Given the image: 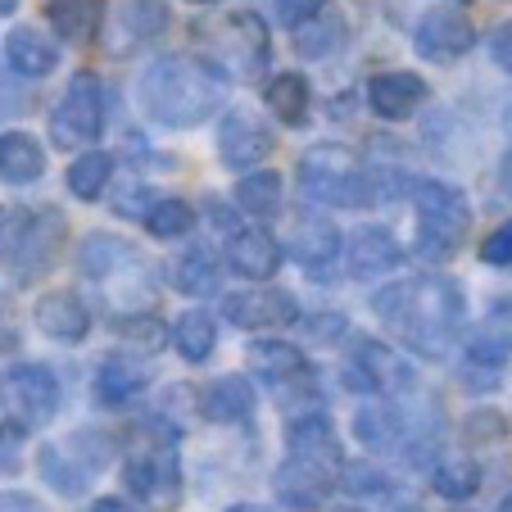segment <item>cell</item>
<instances>
[{
  "label": "cell",
  "mask_w": 512,
  "mask_h": 512,
  "mask_svg": "<svg viewBox=\"0 0 512 512\" xmlns=\"http://www.w3.org/2000/svg\"><path fill=\"white\" fill-rule=\"evenodd\" d=\"M377 318L404 340L413 354L435 358L445 354L454 340L458 322H463V295L454 281H435V277H404L395 286L372 295Z\"/></svg>",
  "instance_id": "cell-1"
},
{
  "label": "cell",
  "mask_w": 512,
  "mask_h": 512,
  "mask_svg": "<svg viewBox=\"0 0 512 512\" xmlns=\"http://www.w3.org/2000/svg\"><path fill=\"white\" fill-rule=\"evenodd\" d=\"M141 109L155 118L159 127H200L204 118L218 114L223 105V82L213 73V64H200L191 55H164L141 73Z\"/></svg>",
  "instance_id": "cell-2"
},
{
  "label": "cell",
  "mask_w": 512,
  "mask_h": 512,
  "mask_svg": "<svg viewBox=\"0 0 512 512\" xmlns=\"http://www.w3.org/2000/svg\"><path fill=\"white\" fill-rule=\"evenodd\" d=\"M417 209V254L422 259H449L472 232V204L449 182H417L413 191Z\"/></svg>",
  "instance_id": "cell-3"
},
{
  "label": "cell",
  "mask_w": 512,
  "mask_h": 512,
  "mask_svg": "<svg viewBox=\"0 0 512 512\" xmlns=\"http://www.w3.org/2000/svg\"><path fill=\"white\" fill-rule=\"evenodd\" d=\"M300 186L309 200L331 204V209H358L372 200L368 168L345 145H313L300 159Z\"/></svg>",
  "instance_id": "cell-4"
},
{
  "label": "cell",
  "mask_w": 512,
  "mask_h": 512,
  "mask_svg": "<svg viewBox=\"0 0 512 512\" xmlns=\"http://www.w3.org/2000/svg\"><path fill=\"white\" fill-rule=\"evenodd\" d=\"M123 481L145 508L173 512L182 499V463H177V435L164 431L159 440H145L141 449L127 454Z\"/></svg>",
  "instance_id": "cell-5"
},
{
  "label": "cell",
  "mask_w": 512,
  "mask_h": 512,
  "mask_svg": "<svg viewBox=\"0 0 512 512\" xmlns=\"http://www.w3.org/2000/svg\"><path fill=\"white\" fill-rule=\"evenodd\" d=\"M204 46L218 73H232V78H254L263 64H268V28H263L259 14L241 10V14H223L218 23H204Z\"/></svg>",
  "instance_id": "cell-6"
},
{
  "label": "cell",
  "mask_w": 512,
  "mask_h": 512,
  "mask_svg": "<svg viewBox=\"0 0 512 512\" xmlns=\"http://www.w3.org/2000/svg\"><path fill=\"white\" fill-rule=\"evenodd\" d=\"M100 132H105V87L96 73H73L50 114V141L59 150H73V145H96Z\"/></svg>",
  "instance_id": "cell-7"
},
{
  "label": "cell",
  "mask_w": 512,
  "mask_h": 512,
  "mask_svg": "<svg viewBox=\"0 0 512 512\" xmlns=\"http://www.w3.org/2000/svg\"><path fill=\"white\" fill-rule=\"evenodd\" d=\"M0 395H5V408H10V417L23 431H37L59 408V381H55V372L41 368V363H23V368L5 372Z\"/></svg>",
  "instance_id": "cell-8"
},
{
  "label": "cell",
  "mask_w": 512,
  "mask_h": 512,
  "mask_svg": "<svg viewBox=\"0 0 512 512\" xmlns=\"http://www.w3.org/2000/svg\"><path fill=\"white\" fill-rule=\"evenodd\" d=\"M272 145H277L272 127L250 109H232L218 123V159L236 173H254V164H263L272 155Z\"/></svg>",
  "instance_id": "cell-9"
},
{
  "label": "cell",
  "mask_w": 512,
  "mask_h": 512,
  "mask_svg": "<svg viewBox=\"0 0 512 512\" xmlns=\"http://www.w3.org/2000/svg\"><path fill=\"white\" fill-rule=\"evenodd\" d=\"M476 32H472V19H467L463 10H454V5H435V10L422 14V23H417L413 32V46L422 59H435V64H454V59H463L467 50H472Z\"/></svg>",
  "instance_id": "cell-10"
},
{
  "label": "cell",
  "mask_w": 512,
  "mask_h": 512,
  "mask_svg": "<svg viewBox=\"0 0 512 512\" xmlns=\"http://www.w3.org/2000/svg\"><path fill=\"white\" fill-rule=\"evenodd\" d=\"M64 213L59 209H41V213H28L19 227V241H14L10 250V263L19 277H37V272H46L50 263H55L59 245H64Z\"/></svg>",
  "instance_id": "cell-11"
},
{
  "label": "cell",
  "mask_w": 512,
  "mask_h": 512,
  "mask_svg": "<svg viewBox=\"0 0 512 512\" xmlns=\"http://www.w3.org/2000/svg\"><path fill=\"white\" fill-rule=\"evenodd\" d=\"M223 318L232 327H245V331H263V327H290L300 318V304L295 295L277 286H263V290H236L223 300Z\"/></svg>",
  "instance_id": "cell-12"
},
{
  "label": "cell",
  "mask_w": 512,
  "mask_h": 512,
  "mask_svg": "<svg viewBox=\"0 0 512 512\" xmlns=\"http://www.w3.org/2000/svg\"><path fill=\"white\" fill-rule=\"evenodd\" d=\"M336 481L340 476L327 472V467H313V463H304V458L286 454V463H281L277 476H272V494H277L290 512H318Z\"/></svg>",
  "instance_id": "cell-13"
},
{
  "label": "cell",
  "mask_w": 512,
  "mask_h": 512,
  "mask_svg": "<svg viewBox=\"0 0 512 512\" xmlns=\"http://www.w3.org/2000/svg\"><path fill=\"white\" fill-rule=\"evenodd\" d=\"M426 96H431V87H426L417 73H404V68H395V73H377V78L368 82V105L377 118H386V123H404V118H413L417 109L426 105Z\"/></svg>",
  "instance_id": "cell-14"
},
{
  "label": "cell",
  "mask_w": 512,
  "mask_h": 512,
  "mask_svg": "<svg viewBox=\"0 0 512 512\" xmlns=\"http://www.w3.org/2000/svg\"><path fill=\"white\" fill-rule=\"evenodd\" d=\"M281 259H286V245L277 236H268L263 227H241L227 241V268L245 281H268L281 268Z\"/></svg>",
  "instance_id": "cell-15"
},
{
  "label": "cell",
  "mask_w": 512,
  "mask_h": 512,
  "mask_svg": "<svg viewBox=\"0 0 512 512\" xmlns=\"http://www.w3.org/2000/svg\"><path fill=\"white\" fill-rule=\"evenodd\" d=\"M286 254L309 272L331 268L340 254V227L331 218H322V213H304V218H295V227L286 236Z\"/></svg>",
  "instance_id": "cell-16"
},
{
  "label": "cell",
  "mask_w": 512,
  "mask_h": 512,
  "mask_svg": "<svg viewBox=\"0 0 512 512\" xmlns=\"http://www.w3.org/2000/svg\"><path fill=\"white\" fill-rule=\"evenodd\" d=\"M286 454L290 458H304L313 467H327V472H345V458H340V440L331 431V422L322 413H304L290 422L286 431Z\"/></svg>",
  "instance_id": "cell-17"
},
{
  "label": "cell",
  "mask_w": 512,
  "mask_h": 512,
  "mask_svg": "<svg viewBox=\"0 0 512 512\" xmlns=\"http://www.w3.org/2000/svg\"><path fill=\"white\" fill-rule=\"evenodd\" d=\"M32 318H37V327L46 331L50 340H59V345H78L91 331V313L73 290H50V295H41Z\"/></svg>",
  "instance_id": "cell-18"
},
{
  "label": "cell",
  "mask_w": 512,
  "mask_h": 512,
  "mask_svg": "<svg viewBox=\"0 0 512 512\" xmlns=\"http://www.w3.org/2000/svg\"><path fill=\"white\" fill-rule=\"evenodd\" d=\"M345 381L358 390V395H381V390L408 381V372L399 368L395 354L381 349L377 340H358L354 354H349V363H345Z\"/></svg>",
  "instance_id": "cell-19"
},
{
  "label": "cell",
  "mask_w": 512,
  "mask_h": 512,
  "mask_svg": "<svg viewBox=\"0 0 512 512\" xmlns=\"http://www.w3.org/2000/svg\"><path fill=\"white\" fill-rule=\"evenodd\" d=\"M250 363H254V372L277 390L313 386V372H309V363H304V354L295 345H286V340H254Z\"/></svg>",
  "instance_id": "cell-20"
},
{
  "label": "cell",
  "mask_w": 512,
  "mask_h": 512,
  "mask_svg": "<svg viewBox=\"0 0 512 512\" xmlns=\"http://www.w3.org/2000/svg\"><path fill=\"white\" fill-rule=\"evenodd\" d=\"M78 268H82V277L109 286V277H118L123 268H136V250L123 236L91 232V236H82V245H78Z\"/></svg>",
  "instance_id": "cell-21"
},
{
  "label": "cell",
  "mask_w": 512,
  "mask_h": 512,
  "mask_svg": "<svg viewBox=\"0 0 512 512\" xmlns=\"http://www.w3.org/2000/svg\"><path fill=\"white\" fill-rule=\"evenodd\" d=\"M5 59H10V68L19 78H46L59 64V46L37 28H14L5 37Z\"/></svg>",
  "instance_id": "cell-22"
},
{
  "label": "cell",
  "mask_w": 512,
  "mask_h": 512,
  "mask_svg": "<svg viewBox=\"0 0 512 512\" xmlns=\"http://www.w3.org/2000/svg\"><path fill=\"white\" fill-rule=\"evenodd\" d=\"M399 241L386 232V227H363L349 241V272L354 277H381V272L399 268Z\"/></svg>",
  "instance_id": "cell-23"
},
{
  "label": "cell",
  "mask_w": 512,
  "mask_h": 512,
  "mask_svg": "<svg viewBox=\"0 0 512 512\" xmlns=\"http://www.w3.org/2000/svg\"><path fill=\"white\" fill-rule=\"evenodd\" d=\"M41 173H46V150L37 145V136H28V132L0 136V182L32 186Z\"/></svg>",
  "instance_id": "cell-24"
},
{
  "label": "cell",
  "mask_w": 512,
  "mask_h": 512,
  "mask_svg": "<svg viewBox=\"0 0 512 512\" xmlns=\"http://www.w3.org/2000/svg\"><path fill=\"white\" fill-rule=\"evenodd\" d=\"M141 390H145V368L136 363V358L114 354L96 368V399L105 408H127Z\"/></svg>",
  "instance_id": "cell-25"
},
{
  "label": "cell",
  "mask_w": 512,
  "mask_h": 512,
  "mask_svg": "<svg viewBox=\"0 0 512 512\" xmlns=\"http://www.w3.org/2000/svg\"><path fill=\"white\" fill-rule=\"evenodd\" d=\"M37 467H41V481H46L55 494H64V499L87 494L91 476H96V472H91V463L73 458V449H59V445H41Z\"/></svg>",
  "instance_id": "cell-26"
},
{
  "label": "cell",
  "mask_w": 512,
  "mask_h": 512,
  "mask_svg": "<svg viewBox=\"0 0 512 512\" xmlns=\"http://www.w3.org/2000/svg\"><path fill=\"white\" fill-rule=\"evenodd\" d=\"M204 417H209V422H250L254 386L245 377H218L204 390Z\"/></svg>",
  "instance_id": "cell-27"
},
{
  "label": "cell",
  "mask_w": 512,
  "mask_h": 512,
  "mask_svg": "<svg viewBox=\"0 0 512 512\" xmlns=\"http://www.w3.org/2000/svg\"><path fill=\"white\" fill-rule=\"evenodd\" d=\"M105 23V0H55L50 5V28L68 41H96Z\"/></svg>",
  "instance_id": "cell-28"
},
{
  "label": "cell",
  "mask_w": 512,
  "mask_h": 512,
  "mask_svg": "<svg viewBox=\"0 0 512 512\" xmlns=\"http://www.w3.org/2000/svg\"><path fill=\"white\" fill-rule=\"evenodd\" d=\"M263 105H268L286 127H304L309 105H313L304 73H277V78L268 82V91H263Z\"/></svg>",
  "instance_id": "cell-29"
},
{
  "label": "cell",
  "mask_w": 512,
  "mask_h": 512,
  "mask_svg": "<svg viewBox=\"0 0 512 512\" xmlns=\"http://www.w3.org/2000/svg\"><path fill=\"white\" fill-rule=\"evenodd\" d=\"M236 200H241V209L250 213V218H277L281 200H286V186H281L277 173L254 168V173H245L241 182H236Z\"/></svg>",
  "instance_id": "cell-30"
},
{
  "label": "cell",
  "mask_w": 512,
  "mask_h": 512,
  "mask_svg": "<svg viewBox=\"0 0 512 512\" xmlns=\"http://www.w3.org/2000/svg\"><path fill=\"white\" fill-rule=\"evenodd\" d=\"M173 345L186 363H204V358L213 354V345H218V327H213V318L200 309L182 313V318L173 322Z\"/></svg>",
  "instance_id": "cell-31"
},
{
  "label": "cell",
  "mask_w": 512,
  "mask_h": 512,
  "mask_svg": "<svg viewBox=\"0 0 512 512\" xmlns=\"http://www.w3.org/2000/svg\"><path fill=\"white\" fill-rule=\"evenodd\" d=\"M109 177H114V164H109V155H100V150H87V155H78L73 164H68V191L78 195V200H100V195L109 191Z\"/></svg>",
  "instance_id": "cell-32"
},
{
  "label": "cell",
  "mask_w": 512,
  "mask_h": 512,
  "mask_svg": "<svg viewBox=\"0 0 512 512\" xmlns=\"http://www.w3.org/2000/svg\"><path fill=\"white\" fill-rule=\"evenodd\" d=\"M340 41H345V23H340V14H327V10L318 19H309L304 28H295V50L304 59H327Z\"/></svg>",
  "instance_id": "cell-33"
},
{
  "label": "cell",
  "mask_w": 512,
  "mask_h": 512,
  "mask_svg": "<svg viewBox=\"0 0 512 512\" xmlns=\"http://www.w3.org/2000/svg\"><path fill=\"white\" fill-rule=\"evenodd\" d=\"M177 290L182 295H213L218 290V259L204 245H191L177 259Z\"/></svg>",
  "instance_id": "cell-34"
},
{
  "label": "cell",
  "mask_w": 512,
  "mask_h": 512,
  "mask_svg": "<svg viewBox=\"0 0 512 512\" xmlns=\"http://www.w3.org/2000/svg\"><path fill=\"white\" fill-rule=\"evenodd\" d=\"M354 435L363 440L368 449H377V454H395L399 449V422H395V413L390 408H358V417H354Z\"/></svg>",
  "instance_id": "cell-35"
},
{
  "label": "cell",
  "mask_w": 512,
  "mask_h": 512,
  "mask_svg": "<svg viewBox=\"0 0 512 512\" xmlns=\"http://www.w3.org/2000/svg\"><path fill=\"white\" fill-rule=\"evenodd\" d=\"M145 232L159 236V241H177V236H186L195 227V209L186 200H155L150 209H145Z\"/></svg>",
  "instance_id": "cell-36"
},
{
  "label": "cell",
  "mask_w": 512,
  "mask_h": 512,
  "mask_svg": "<svg viewBox=\"0 0 512 512\" xmlns=\"http://www.w3.org/2000/svg\"><path fill=\"white\" fill-rule=\"evenodd\" d=\"M431 485L435 494H445V499H472L481 490V472L472 463H440L431 472Z\"/></svg>",
  "instance_id": "cell-37"
},
{
  "label": "cell",
  "mask_w": 512,
  "mask_h": 512,
  "mask_svg": "<svg viewBox=\"0 0 512 512\" xmlns=\"http://www.w3.org/2000/svg\"><path fill=\"white\" fill-rule=\"evenodd\" d=\"M123 23L132 28V37H159L168 28V5L164 0H127Z\"/></svg>",
  "instance_id": "cell-38"
},
{
  "label": "cell",
  "mask_w": 512,
  "mask_h": 512,
  "mask_svg": "<svg viewBox=\"0 0 512 512\" xmlns=\"http://www.w3.org/2000/svg\"><path fill=\"white\" fill-rule=\"evenodd\" d=\"M512 354V331H494V327H481L472 336V345H467V358H476V363H508Z\"/></svg>",
  "instance_id": "cell-39"
},
{
  "label": "cell",
  "mask_w": 512,
  "mask_h": 512,
  "mask_svg": "<svg viewBox=\"0 0 512 512\" xmlns=\"http://www.w3.org/2000/svg\"><path fill=\"white\" fill-rule=\"evenodd\" d=\"M114 331L123 340H132L136 349H159L164 345V327H159V318H145V313H136V318H118Z\"/></svg>",
  "instance_id": "cell-40"
},
{
  "label": "cell",
  "mask_w": 512,
  "mask_h": 512,
  "mask_svg": "<svg viewBox=\"0 0 512 512\" xmlns=\"http://www.w3.org/2000/svg\"><path fill=\"white\" fill-rule=\"evenodd\" d=\"M481 259L490 263V268H512V218L508 223H499L481 241Z\"/></svg>",
  "instance_id": "cell-41"
},
{
  "label": "cell",
  "mask_w": 512,
  "mask_h": 512,
  "mask_svg": "<svg viewBox=\"0 0 512 512\" xmlns=\"http://www.w3.org/2000/svg\"><path fill=\"white\" fill-rule=\"evenodd\" d=\"M19 463H23V426L0 422V476L19 472Z\"/></svg>",
  "instance_id": "cell-42"
},
{
  "label": "cell",
  "mask_w": 512,
  "mask_h": 512,
  "mask_svg": "<svg viewBox=\"0 0 512 512\" xmlns=\"http://www.w3.org/2000/svg\"><path fill=\"white\" fill-rule=\"evenodd\" d=\"M322 10H327V0H277V19L286 23V28H304V23L318 19Z\"/></svg>",
  "instance_id": "cell-43"
},
{
  "label": "cell",
  "mask_w": 512,
  "mask_h": 512,
  "mask_svg": "<svg viewBox=\"0 0 512 512\" xmlns=\"http://www.w3.org/2000/svg\"><path fill=\"white\" fill-rule=\"evenodd\" d=\"M340 485H345L349 494H381L386 490V476H381L377 467H345Z\"/></svg>",
  "instance_id": "cell-44"
},
{
  "label": "cell",
  "mask_w": 512,
  "mask_h": 512,
  "mask_svg": "<svg viewBox=\"0 0 512 512\" xmlns=\"http://www.w3.org/2000/svg\"><path fill=\"white\" fill-rule=\"evenodd\" d=\"M490 55H494V64H499L503 73L512 78V19L494 28V37H490Z\"/></svg>",
  "instance_id": "cell-45"
},
{
  "label": "cell",
  "mask_w": 512,
  "mask_h": 512,
  "mask_svg": "<svg viewBox=\"0 0 512 512\" xmlns=\"http://www.w3.org/2000/svg\"><path fill=\"white\" fill-rule=\"evenodd\" d=\"M23 218H28V213H23V209H0V254H5V259H10L14 241H19V227H23Z\"/></svg>",
  "instance_id": "cell-46"
},
{
  "label": "cell",
  "mask_w": 512,
  "mask_h": 512,
  "mask_svg": "<svg viewBox=\"0 0 512 512\" xmlns=\"http://www.w3.org/2000/svg\"><path fill=\"white\" fill-rule=\"evenodd\" d=\"M345 336V318L331 313V318H313V340H340Z\"/></svg>",
  "instance_id": "cell-47"
},
{
  "label": "cell",
  "mask_w": 512,
  "mask_h": 512,
  "mask_svg": "<svg viewBox=\"0 0 512 512\" xmlns=\"http://www.w3.org/2000/svg\"><path fill=\"white\" fill-rule=\"evenodd\" d=\"M0 512H37L28 494H0Z\"/></svg>",
  "instance_id": "cell-48"
},
{
  "label": "cell",
  "mask_w": 512,
  "mask_h": 512,
  "mask_svg": "<svg viewBox=\"0 0 512 512\" xmlns=\"http://www.w3.org/2000/svg\"><path fill=\"white\" fill-rule=\"evenodd\" d=\"M19 349V327L10 318H0V354H14Z\"/></svg>",
  "instance_id": "cell-49"
},
{
  "label": "cell",
  "mask_w": 512,
  "mask_h": 512,
  "mask_svg": "<svg viewBox=\"0 0 512 512\" xmlns=\"http://www.w3.org/2000/svg\"><path fill=\"white\" fill-rule=\"evenodd\" d=\"M91 512H136L127 499H96L91 503Z\"/></svg>",
  "instance_id": "cell-50"
},
{
  "label": "cell",
  "mask_w": 512,
  "mask_h": 512,
  "mask_svg": "<svg viewBox=\"0 0 512 512\" xmlns=\"http://www.w3.org/2000/svg\"><path fill=\"white\" fill-rule=\"evenodd\" d=\"M19 105H23V100L14 96L10 87H0V114H19Z\"/></svg>",
  "instance_id": "cell-51"
},
{
  "label": "cell",
  "mask_w": 512,
  "mask_h": 512,
  "mask_svg": "<svg viewBox=\"0 0 512 512\" xmlns=\"http://www.w3.org/2000/svg\"><path fill=\"white\" fill-rule=\"evenodd\" d=\"M499 186L512 195V150H508V155H503V164H499Z\"/></svg>",
  "instance_id": "cell-52"
},
{
  "label": "cell",
  "mask_w": 512,
  "mask_h": 512,
  "mask_svg": "<svg viewBox=\"0 0 512 512\" xmlns=\"http://www.w3.org/2000/svg\"><path fill=\"white\" fill-rule=\"evenodd\" d=\"M227 512H263V508H254V503H232Z\"/></svg>",
  "instance_id": "cell-53"
},
{
  "label": "cell",
  "mask_w": 512,
  "mask_h": 512,
  "mask_svg": "<svg viewBox=\"0 0 512 512\" xmlns=\"http://www.w3.org/2000/svg\"><path fill=\"white\" fill-rule=\"evenodd\" d=\"M14 5H19V0H0V14H10Z\"/></svg>",
  "instance_id": "cell-54"
},
{
  "label": "cell",
  "mask_w": 512,
  "mask_h": 512,
  "mask_svg": "<svg viewBox=\"0 0 512 512\" xmlns=\"http://www.w3.org/2000/svg\"><path fill=\"white\" fill-rule=\"evenodd\" d=\"M499 512H512V494H508V499H503V503H499Z\"/></svg>",
  "instance_id": "cell-55"
},
{
  "label": "cell",
  "mask_w": 512,
  "mask_h": 512,
  "mask_svg": "<svg viewBox=\"0 0 512 512\" xmlns=\"http://www.w3.org/2000/svg\"><path fill=\"white\" fill-rule=\"evenodd\" d=\"M191 5H213V0H191Z\"/></svg>",
  "instance_id": "cell-56"
},
{
  "label": "cell",
  "mask_w": 512,
  "mask_h": 512,
  "mask_svg": "<svg viewBox=\"0 0 512 512\" xmlns=\"http://www.w3.org/2000/svg\"><path fill=\"white\" fill-rule=\"evenodd\" d=\"M336 512H363V508H336Z\"/></svg>",
  "instance_id": "cell-57"
}]
</instances>
